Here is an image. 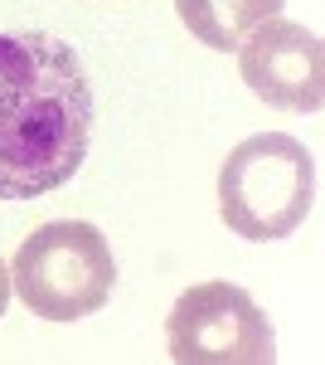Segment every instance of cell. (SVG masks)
I'll list each match as a JSON object with an SVG mask.
<instances>
[{
  "label": "cell",
  "mask_w": 325,
  "mask_h": 365,
  "mask_svg": "<svg viewBox=\"0 0 325 365\" xmlns=\"http://www.w3.org/2000/svg\"><path fill=\"white\" fill-rule=\"evenodd\" d=\"M10 287L44 322H78L102 312L117 287V258L107 234L87 220L39 225L10 263Z\"/></svg>",
  "instance_id": "obj_3"
},
{
  "label": "cell",
  "mask_w": 325,
  "mask_h": 365,
  "mask_svg": "<svg viewBox=\"0 0 325 365\" xmlns=\"http://www.w3.org/2000/svg\"><path fill=\"white\" fill-rule=\"evenodd\" d=\"M5 307H10V268L0 263V317H5Z\"/></svg>",
  "instance_id": "obj_7"
},
{
  "label": "cell",
  "mask_w": 325,
  "mask_h": 365,
  "mask_svg": "<svg viewBox=\"0 0 325 365\" xmlns=\"http://www.w3.org/2000/svg\"><path fill=\"white\" fill-rule=\"evenodd\" d=\"M243 83L282 113H321L325 103V44L306 25L272 15L238 44Z\"/></svg>",
  "instance_id": "obj_5"
},
{
  "label": "cell",
  "mask_w": 325,
  "mask_h": 365,
  "mask_svg": "<svg viewBox=\"0 0 325 365\" xmlns=\"http://www.w3.org/2000/svg\"><path fill=\"white\" fill-rule=\"evenodd\" d=\"M316 205V156L287 132H257L238 141L218 170V215L228 234L267 244L306 225Z\"/></svg>",
  "instance_id": "obj_2"
},
{
  "label": "cell",
  "mask_w": 325,
  "mask_h": 365,
  "mask_svg": "<svg viewBox=\"0 0 325 365\" xmlns=\"http://www.w3.org/2000/svg\"><path fill=\"white\" fill-rule=\"evenodd\" d=\"M165 351L175 365H272L277 331L238 282H194L165 317Z\"/></svg>",
  "instance_id": "obj_4"
},
{
  "label": "cell",
  "mask_w": 325,
  "mask_h": 365,
  "mask_svg": "<svg viewBox=\"0 0 325 365\" xmlns=\"http://www.w3.org/2000/svg\"><path fill=\"white\" fill-rule=\"evenodd\" d=\"M92 141L82 58L39 29L0 34V200H39L68 185Z\"/></svg>",
  "instance_id": "obj_1"
},
{
  "label": "cell",
  "mask_w": 325,
  "mask_h": 365,
  "mask_svg": "<svg viewBox=\"0 0 325 365\" xmlns=\"http://www.w3.org/2000/svg\"><path fill=\"white\" fill-rule=\"evenodd\" d=\"M282 5L287 0H175L185 29H190L199 44L218 49V54L238 49L262 20L282 15Z\"/></svg>",
  "instance_id": "obj_6"
}]
</instances>
